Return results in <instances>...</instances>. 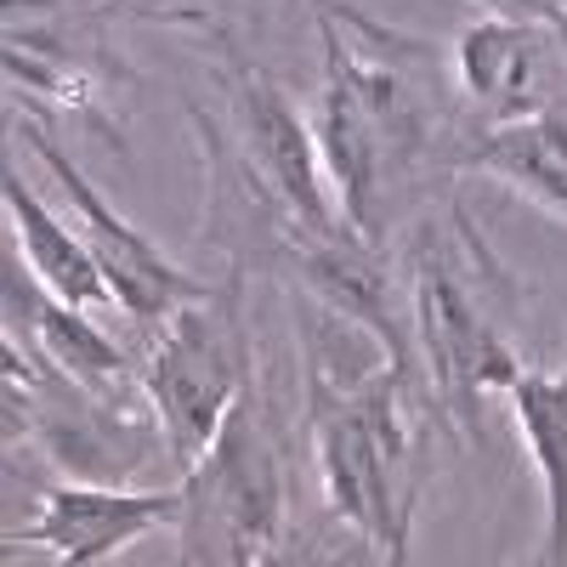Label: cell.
Returning a JSON list of instances; mask_svg holds the SVG:
<instances>
[{"label":"cell","mask_w":567,"mask_h":567,"mask_svg":"<svg viewBox=\"0 0 567 567\" xmlns=\"http://www.w3.org/2000/svg\"><path fill=\"white\" fill-rule=\"evenodd\" d=\"M545 34L534 23L511 18H477L465 23L454 40V80L465 109L477 114V125H505L523 120L539 103H550L545 91Z\"/></svg>","instance_id":"9"},{"label":"cell","mask_w":567,"mask_h":567,"mask_svg":"<svg viewBox=\"0 0 567 567\" xmlns=\"http://www.w3.org/2000/svg\"><path fill=\"white\" fill-rule=\"evenodd\" d=\"M250 386V336L239 318V290H205L182 301L142 363V398L165 432V454L176 471H194L216 443L221 420Z\"/></svg>","instance_id":"5"},{"label":"cell","mask_w":567,"mask_h":567,"mask_svg":"<svg viewBox=\"0 0 567 567\" xmlns=\"http://www.w3.org/2000/svg\"><path fill=\"white\" fill-rule=\"evenodd\" d=\"M454 245L449 239H425L420 267H414V336L432 369V392L443 414L454 420L460 437L483 432V403L505 392L523 358L505 341V329L494 318L488 290L499 284V267L488 245L471 233V216L454 205Z\"/></svg>","instance_id":"3"},{"label":"cell","mask_w":567,"mask_h":567,"mask_svg":"<svg viewBox=\"0 0 567 567\" xmlns=\"http://www.w3.org/2000/svg\"><path fill=\"white\" fill-rule=\"evenodd\" d=\"M323 34V91L312 136L358 239H381L392 187L432 148L437 125V69L425 52L381 34L369 18H318Z\"/></svg>","instance_id":"1"},{"label":"cell","mask_w":567,"mask_h":567,"mask_svg":"<svg viewBox=\"0 0 567 567\" xmlns=\"http://www.w3.org/2000/svg\"><path fill=\"white\" fill-rule=\"evenodd\" d=\"M561 52H567V29H561Z\"/></svg>","instance_id":"15"},{"label":"cell","mask_w":567,"mask_h":567,"mask_svg":"<svg viewBox=\"0 0 567 567\" xmlns=\"http://www.w3.org/2000/svg\"><path fill=\"white\" fill-rule=\"evenodd\" d=\"M409 386L414 363H392L358 392H307V443L323 505L347 528H358L381 561L409 556V528L425 483Z\"/></svg>","instance_id":"2"},{"label":"cell","mask_w":567,"mask_h":567,"mask_svg":"<svg viewBox=\"0 0 567 567\" xmlns=\"http://www.w3.org/2000/svg\"><path fill=\"white\" fill-rule=\"evenodd\" d=\"M488 18H511V23H534V29H550L561 34L567 29V0H477Z\"/></svg>","instance_id":"14"},{"label":"cell","mask_w":567,"mask_h":567,"mask_svg":"<svg viewBox=\"0 0 567 567\" xmlns=\"http://www.w3.org/2000/svg\"><path fill=\"white\" fill-rule=\"evenodd\" d=\"M18 136L34 148V159L58 176L63 199H69V221L80 227V239L91 245V256H97V267H103V278H109V296H114L120 312H131V318H142V323H165L182 301H194V296L210 290V284H199L194 272H182L142 227H131V221L97 194V182H91L40 125H18Z\"/></svg>","instance_id":"7"},{"label":"cell","mask_w":567,"mask_h":567,"mask_svg":"<svg viewBox=\"0 0 567 567\" xmlns=\"http://www.w3.org/2000/svg\"><path fill=\"white\" fill-rule=\"evenodd\" d=\"M233 120H239V176L256 194V205L272 216V227L290 239V250L347 233L312 125L290 109V97L267 74H245L233 85Z\"/></svg>","instance_id":"6"},{"label":"cell","mask_w":567,"mask_h":567,"mask_svg":"<svg viewBox=\"0 0 567 567\" xmlns=\"http://www.w3.org/2000/svg\"><path fill=\"white\" fill-rule=\"evenodd\" d=\"M511 420L523 432L539 488H545V545L539 561H567V363L561 369H523L505 386Z\"/></svg>","instance_id":"13"},{"label":"cell","mask_w":567,"mask_h":567,"mask_svg":"<svg viewBox=\"0 0 567 567\" xmlns=\"http://www.w3.org/2000/svg\"><path fill=\"white\" fill-rule=\"evenodd\" d=\"M176 523H182V488H120V483L69 477L40 494L34 523L12 528L7 545H34L69 567H91L131 550L154 528H176Z\"/></svg>","instance_id":"8"},{"label":"cell","mask_w":567,"mask_h":567,"mask_svg":"<svg viewBox=\"0 0 567 567\" xmlns=\"http://www.w3.org/2000/svg\"><path fill=\"white\" fill-rule=\"evenodd\" d=\"M0 199H7V216H12V250L23 256L29 278L45 296H58L63 307H114L109 278L97 256H91V245L80 239V227L63 221L58 210H45L34 187H23L18 165L0 171Z\"/></svg>","instance_id":"12"},{"label":"cell","mask_w":567,"mask_h":567,"mask_svg":"<svg viewBox=\"0 0 567 567\" xmlns=\"http://www.w3.org/2000/svg\"><path fill=\"white\" fill-rule=\"evenodd\" d=\"M460 165L516 187L523 199L567 221V97H550L505 125H477V136L460 148Z\"/></svg>","instance_id":"11"},{"label":"cell","mask_w":567,"mask_h":567,"mask_svg":"<svg viewBox=\"0 0 567 567\" xmlns=\"http://www.w3.org/2000/svg\"><path fill=\"white\" fill-rule=\"evenodd\" d=\"M284 511H290V499H284L278 443L267 437L261 403L245 386V398L221 420L216 443L199 454L194 471H182V523H176L182 550H176V561H187V567L278 561Z\"/></svg>","instance_id":"4"},{"label":"cell","mask_w":567,"mask_h":567,"mask_svg":"<svg viewBox=\"0 0 567 567\" xmlns=\"http://www.w3.org/2000/svg\"><path fill=\"white\" fill-rule=\"evenodd\" d=\"M7 307H23L29 318H7L12 336L34 341V358L45 369H58L63 381L97 392V398H131V358L85 318V307H63L58 296H45L40 284L18 278V267L7 272Z\"/></svg>","instance_id":"10"}]
</instances>
